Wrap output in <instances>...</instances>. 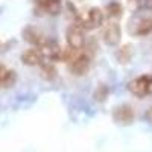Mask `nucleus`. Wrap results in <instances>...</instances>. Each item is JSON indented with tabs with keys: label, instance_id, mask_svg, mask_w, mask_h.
Segmentation results:
<instances>
[{
	"label": "nucleus",
	"instance_id": "nucleus-1",
	"mask_svg": "<svg viewBox=\"0 0 152 152\" xmlns=\"http://www.w3.org/2000/svg\"><path fill=\"white\" fill-rule=\"evenodd\" d=\"M61 59L67 62L70 70L75 75H85L90 69V56H88V53L84 52V50L73 49L70 46L62 49Z\"/></svg>",
	"mask_w": 152,
	"mask_h": 152
},
{
	"label": "nucleus",
	"instance_id": "nucleus-2",
	"mask_svg": "<svg viewBox=\"0 0 152 152\" xmlns=\"http://www.w3.org/2000/svg\"><path fill=\"white\" fill-rule=\"evenodd\" d=\"M102 23H104V12L99 8H88L87 11H84L82 14H79L78 18H76V24H78L82 31L96 29Z\"/></svg>",
	"mask_w": 152,
	"mask_h": 152
},
{
	"label": "nucleus",
	"instance_id": "nucleus-3",
	"mask_svg": "<svg viewBox=\"0 0 152 152\" xmlns=\"http://www.w3.org/2000/svg\"><path fill=\"white\" fill-rule=\"evenodd\" d=\"M128 90L138 97L152 94V75H143V76H138V78L132 79L128 84Z\"/></svg>",
	"mask_w": 152,
	"mask_h": 152
},
{
	"label": "nucleus",
	"instance_id": "nucleus-4",
	"mask_svg": "<svg viewBox=\"0 0 152 152\" xmlns=\"http://www.w3.org/2000/svg\"><path fill=\"white\" fill-rule=\"evenodd\" d=\"M84 44H85L84 31L76 23H73L67 29V46H70L73 49H78V50H82Z\"/></svg>",
	"mask_w": 152,
	"mask_h": 152
},
{
	"label": "nucleus",
	"instance_id": "nucleus-5",
	"mask_svg": "<svg viewBox=\"0 0 152 152\" xmlns=\"http://www.w3.org/2000/svg\"><path fill=\"white\" fill-rule=\"evenodd\" d=\"M23 37H24V40H26L28 43H31V44H34L37 47H41L49 40L43 32H40L37 28H32V26H28L26 29L23 31Z\"/></svg>",
	"mask_w": 152,
	"mask_h": 152
},
{
	"label": "nucleus",
	"instance_id": "nucleus-6",
	"mask_svg": "<svg viewBox=\"0 0 152 152\" xmlns=\"http://www.w3.org/2000/svg\"><path fill=\"white\" fill-rule=\"evenodd\" d=\"M21 61L26 66H40V67H43L46 62H49L44 59V56L41 55V52L38 49H28L21 55Z\"/></svg>",
	"mask_w": 152,
	"mask_h": 152
},
{
	"label": "nucleus",
	"instance_id": "nucleus-7",
	"mask_svg": "<svg viewBox=\"0 0 152 152\" xmlns=\"http://www.w3.org/2000/svg\"><path fill=\"white\" fill-rule=\"evenodd\" d=\"M102 38L107 44H117L120 40V28L116 23H108L102 31Z\"/></svg>",
	"mask_w": 152,
	"mask_h": 152
},
{
	"label": "nucleus",
	"instance_id": "nucleus-8",
	"mask_svg": "<svg viewBox=\"0 0 152 152\" xmlns=\"http://www.w3.org/2000/svg\"><path fill=\"white\" fill-rule=\"evenodd\" d=\"M35 8L37 11L43 12V14H58L61 8V0H35Z\"/></svg>",
	"mask_w": 152,
	"mask_h": 152
},
{
	"label": "nucleus",
	"instance_id": "nucleus-9",
	"mask_svg": "<svg viewBox=\"0 0 152 152\" xmlns=\"http://www.w3.org/2000/svg\"><path fill=\"white\" fill-rule=\"evenodd\" d=\"M15 81H17L15 72L0 64V88H9L15 84Z\"/></svg>",
	"mask_w": 152,
	"mask_h": 152
},
{
	"label": "nucleus",
	"instance_id": "nucleus-10",
	"mask_svg": "<svg viewBox=\"0 0 152 152\" xmlns=\"http://www.w3.org/2000/svg\"><path fill=\"white\" fill-rule=\"evenodd\" d=\"M132 119H134V111L128 105H122V107L116 108V111H114V120L119 123H123V125L131 123Z\"/></svg>",
	"mask_w": 152,
	"mask_h": 152
},
{
	"label": "nucleus",
	"instance_id": "nucleus-11",
	"mask_svg": "<svg viewBox=\"0 0 152 152\" xmlns=\"http://www.w3.org/2000/svg\"><path fill=\"white\" fill-rule=\"evenodd\" d=\"M151 31H152V20L145 18V20H142L140 24L137 26L135 34H137V35H146V34H149Z\"/></svg>",
	"mask_w": 152,
	"mask_h": 152
},
{
	"label": "nucleus",
	"instance_id": "nucleus-12",
	"mask_svg": "<svg viewBox=\"0 0 152 152\" xmlns=\"http://www.w3.org/2000/svg\"><path fill=\"white\" fill-rule=\"evenodd\" d=\"M107 12H108L110 17H120V15H122V6H120L117 2L110 3V5L107 6Z\"/></svg>",
	"mask_w": 152,
	"mask_h": 152
}]
</instances>
